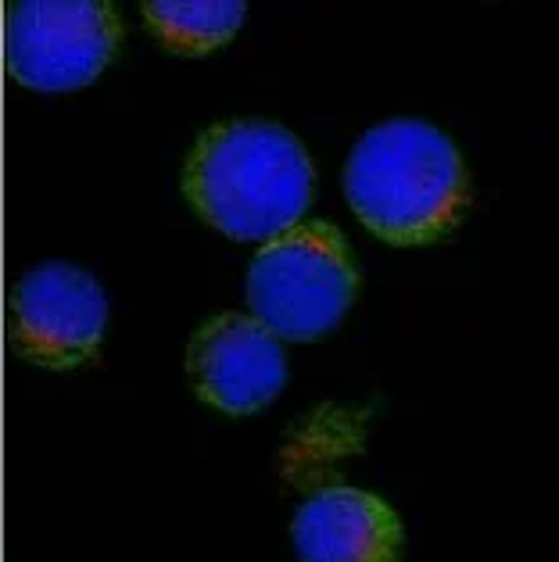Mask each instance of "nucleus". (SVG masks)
Returning a JSON list of instances; mask_svg holds the SVG:
<instances>
[{"label":"nucleus","instance_id":"423d86ee","mask_svg":"<svg viewBox=\"0 0 559 562\" xmlns=\"http://www.w3.org/2000/svg\"><path fill=\"white\" fill-rule=\"evenodd\" d=\"M187 366L201 402L230 416L266 408L288 380L280 340L248 315H220L204 323L190 340Z\"/></svg>","mask_w":559,"mask_h":562},{"label":"nucleus","instance_id":"6e6552de","mask_svg":"<svg viewBox=\"0 0 559 562\" xmlns=\"http://www.w3.org/2000/svg\"><path fill=\"white\" fill-rule=\"evenodd\" d=\"M144 19L169 50L204 54L223 47L241 30L244 4L241 0H220V4H169V0H152V4H144Z\"/></svg>","mask_w":559,"mask_h":562},{"label":"nucleus","instance_id":"f03ea898","mask_svg":"<svg viewBox=\"0 0 559 562\" xmlns=\"http://www.w3.org/2000/svg\"><path fill=\"white\" fill-rule=\"evenodd\" d=\"M345 194L366 229L388 244H427L456 226L467 172L448 136L420 119L380 122L351 150Z\"/></svg>","mask_w":559,"mask_h":562},{"label":"nucleus","instance_id":"0eeeda50","mask_svg":"<svg viewBox=\"0 0 559 562\" xmlns=\"http://www.w3.org/2000/svg\"><path fill=\"white\" fill-rule=\"evenodd\" d=\"M294 552L302 562H394L402 524L388 502L359 487H323L294 516Z\"/></svg>","mask_w":559,"mask_h":562},{"label":"nucleus","instance_id":"7ed1b4c3","mask_svg":"<svg viewBox=\"0 0 559 562\" xmlns=\"http://www.w3.org/2000/svg\"><path fill=\"white\" fill-rule=\"evenodd\" d=\"M359 291L345 237L309 223L272 237L248 269V305L277 340H316L345 319Z\"/></svg>","mask_w":559,"mask_h":562},{"label":"nucleus","instance_id":"f257e3e1","mask_svg":"<svg viewBox=\"0 0 559 562\" xmlns=\"http://www.w3.org/2000/svg\"><path fill=\"white\" fill-rule=\"evenodd\" d=\"M183 187L209 226L234 240L269 244L305 215L312 161L277 122H226L198 140Z\"/></svg>","mask_w":559,"mask_h":562},{"label":"nucleus","instance_id":"39448f33","mask_svg":"<svg viewBox=\"0 0 559 562\" xmlns=\"http://www.w3.org/2000/svg\"><path fill=\"white\" fill-rule=\"evenodd\" d=\"M108 297L101 283L68 262L30 269L11 294V345L44 369H76L101 348Z\"/></svg>","mask_w":559,"mask_h":562},{"label":"nucleus","instance_id":"20e7f679","mask_svg":"<svg viewBox=\"0 0 559 562\" xmlns=\"http://www.w3.org/2000/svg\"><path fill=\"white\" fill-rule=\"evenodd\" d=\"M119 19L112 4H11L4 25V61L22 87L68 93L90 87L119 50Z\"/></svg>","mask_w":559,"mask_h":562}]
</instances>
